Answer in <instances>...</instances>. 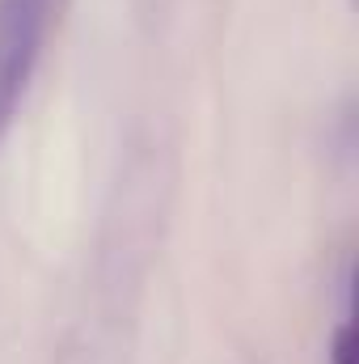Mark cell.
I'll list each match as a JSON object with an SVG mask.
<instances>
[{
	"label": "cell",
	"instance_id": "1",
	"mask_svg": "<svg viewBox=\"0 0 359 364\" xmlns=\"http://www.w3.org/2000/svg\"><path fill=\"white\" fill-rule=\"evenodd\" d=\"M51 26V0H0V140L9 136Z\"/></svg>",
	"mask_w": 359,
	"mask_h": 364
},
{
	"label": "cell",
	"instance_id": "2",
	"mask_svg": "<svg viewBox=\"0 0 359 364\" xmlns=\"http://www.w3.org/2000/svg\"><path fill=\"white\" fill-rule=\"evenodd\" d=\"M351 360H355V352H351V326H343L334 335V364H351Z\"/></svg>",
	"mask_w": 359,
	"mask_h": 364
}]
</instances>
